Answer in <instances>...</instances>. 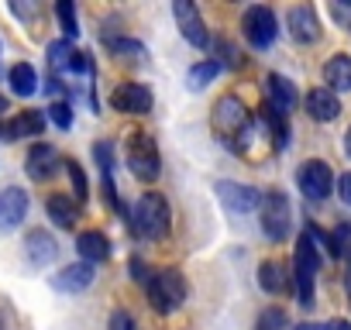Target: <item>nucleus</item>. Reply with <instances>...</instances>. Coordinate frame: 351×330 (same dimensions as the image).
I'll use <instances>...</instances> for the list:
<instances>
[{"instance_id":"40","label":"nucleus","mask_w":351,"mask_h":330,"mask_svg":"<svg viewBox=\"0 0 351 330\" xmlns=\"http://www.w3.org/2000/svg\"><path fill=\"white\" fill-rule=\"evenodd\" d=\"M4 110H8V100H4V97H0V114H4Z\"/></svg>"},{"instance_id":"33","label":"nucleus","mask_w":351,"mask_h":330,"mask_svg":"<svg viewBox=\"0 0 351 330\" xmlns=\"http://www.w3.org/2000/svg\"><path fill=\"white\" fill-rule=\"evenodd\" d=\"M279 327H286V313H282V309L262 313V327H258V330H279Z\"/></svg>"},{"instance_id":"35","label":"nucleus","mask_w":351,"mask_h":330,"mask_svg":"<svg viewBox=\"0 0 351 330\" xmlns=\"http://www.w3.org/2000/svg\"><path fill=\"white\" fill-rule=\"evenodd\" d=\"M131 279H138V282H145V285L152 282V279H148V268H145V262L131 258Z\"/></svg>"},{"instance_id":"17","label":"nucleus","mask_w":351,"mask_h":330,"mask_svg":"<svg viewBox=\"0 0 351 330\" xmlns=\"http://www.w3.org/2000/svg\"><path fill=\"white\" fill-rule=\"evenodd\" d=\"M25 255H28V262L35 268H45V265H52V258L59 255V248H56V241H52L49 231H32L25 238Z\"/></svg>"},{"instance_id":"34","label":"nucleus","mask_w":351,"mask_h":330,"mask_svg":"<svg viewBox=\"0 0 351 330\" xmlns=\"http://www.w3.org/2000/svg\"><path fill=\"white\" fill-rule=\"evenodd\" d=\"M110 330H138V327H134V316H131V313L117 309V313L110 316Z\"/></svg>"},{"instance_id":"15","label":"nucleus","mask_w":351,"mask_h":330,"mask_svg":"<svg viewBox=\"0 0 351 330\" xmlns=\"http://www.w3.org/2000/svg\"><path fill=\"white\" fill-rule=\"evenodd\" d=\"M265 97H269V107L279 110L282 117L296 107V86H293L286 76H279V73L265 76Z\"/></svg>"},{"instance_id":"37","label":"nucleus","mask_w":351,"mask_h":330,"mask_svg":"<svg viewBox=\"0 0 351 330\" xmlns=\"http://www.w3.org/2000/svg\"><path fill=\"white\" fill-rule=\"evenodd\" d=\"M324 330H351V323H348V320H330Z\"/></svg>"},{"instance_id":"27","label":"nucleus","mask_w":351,"mask_h":330,"mask_svg":"<svg viewBox=\"0 0 351 330\" xmlns=\"http://www.w3.org/2000/svg\"><path fill=\"white\" fill-rule=\"evenodd\" d=\"M330 241H334V258H344L351 265V224H341L330 234Z\"/></svg>"},{"instance_id":"28","label":"nucleus","mask_w":351,"mask_h":330,"mask_svg":"<svg viewBox=\"0 0 351 330\" xmlns=\"http://www.w3.org/2000/svg\"><path fill=\"white\" fill-rule=\"evenodd\" d=\"M62 165H66V173H69V179H73V190H76V200L83 203V200L90 196V183H86V176H83V169H80V162H73V158H66Z\"/></svg>"},{"instance_id":"25","label":"nucleus","mask_w":351,"mask_h":330,"mask_svg":"<svg viewBox=\"0 0 351 330\" xmlns=\"http://www.w3.org/2000/svg\"><path fill=\"white\" fill-rule=\"evenodd\" d=\"M217 73H221V62H217V59H207V62H197V66H190V73H186V83H190L193 90H204L207 83H214V79H217Z\"/></svg>"},{"instance_id":"24","label":"nucleus","mask_w":351,"mask_h":330,"mask_svg":"<svg viewBox=\"0 0 351 330\" xmlns=\"http://www.w3.org/2000/svg\"><path fill=\"white\" fill-rule=\"evenodd\" d=\"M262 124H265V131H269V138H272V148H276V151H282V148H286V141H289L286 117L265 103V107H262Z\"/></svg>"},{"instance_id":"29","label":"nucleus","mask_w":351,"mask_h":330,"mask_svg":"<svg viewBox=\"0 0 351 330\" xmlns=\"http://www.w3.org/2000/svg\"><path fill=\"white\" fill-rule=\"evenodd\" d=\"M56 14H59V21H62L66 38H76V35H80V25H76V11H73L69 0H59V4H56Z\"/></svg>"},{"instance_id":"10","label":"nucleus","mask_w":351,"mask_h":330,"mask_svg":"<svg viewBox=\"0 0 351 330\" xmlns=\"http://www.w3.org/2000/svg\"><path fill=\"white\" fill-rule=\"evenodd\" d=\"M217 196L231 214H252L255 207H262V193L255 186H241V183H217Z\"/></svg>"},{"instance_id":"36","label":"nucleus","mask_w":351,"mask_h":330,"mask_svg":"<svg viewBox=\"0 0 351 330\" xmlns=\"http://www.w3.org/2000/svg\"><path fill=\"white\" fill-rule=\"evenodd\" d=\"M337 193H341V200L351 207V173H344V176L337 179Z\"/></svg>"},{"instance_id":"23","label":"nucleus","mask_w":351,"mask_h":330,"mask_svg":"<svg viewBox=\"0 0 351 330\" xmlns=\"http://www.w3.org/2000/svg\"><path fill=\"white\" fill-rule=\"evenodd\" d=\"M8 83H11V93H18V97H32V93H38V73H35V66H28V62L11 66Z\"/></svg>"},{"instance_id":"6","label":"nucleus","mask_w":351,"mask_h":330,"mask_svg":"<svg viewBox=\"0 0 351 330\" xmlns=\"http://www.w3.org/2000/svg\"><path fill=\"white\" fill-rule=\"evenodd\" d=\"M296 183H300V190H303L310 200H327V196L334 193V173H330V165L320 162V158H310V162L300 165Z\"/></svg>"},{"instance_id":"19","label":"nucleus","mask_w":351,"mask_h":330,"mask_svg":"<svg viewBox=\"0 0 351 330\" xmlns=\"http://www.w3.org/2000/svg\"><path fill=\"white\" fill-rule=\"evenodd\" d=\"M76 251H80V258L83 262H107L110 258V241H107V234H100V231H83L80 238H76Z\"/></svg>"},{"instance_id":"11","label":"nucleus","mask_w":351,"mask_h":330,"mask_svg":"<svg viewBox=\"0 0 351 330\" xmlns=\"http://www.w3.org/2000/svg\"><path fill=\"white\" fill-rule=\"evenodd\" d=\"M45 131V114L42 110H21L14 120H0V138L4 141H18V138H42Z\"/></svg>"},{"instance_id":"1","label":"nucleus","mask_w":351,"mask_h":330,"mask_svg":"<svg viewBox=\"0 0 351 330\" xmlns=\"http://www.w3.org/2000/svg\"><path fill=\"white\" fill-rule=\"evenodd\" d=\"M248 124H252V114H248V107L238 97L228 93V97L217 100V107H214V131H217V138L228 148L241 151V138L248 134Z\"/></svg>"},{"instance_id":"39","label":"nucleus","mask_w":351,"mask_h":330,"mask_svg":"<svg viewBox=\"0 0 351 330\" xmlns=\"http://www.w3.org/2000/svg\"><path fill=\"white\" fill-rule=\"evenodd\" d=\"M296 330H324V327H313V323H300Z\"/></svg>"},{"instance_id":"21","label":"nucleus","mask_w":351,"mask_h":330,"mask_svg":"<svg viewBox=\"0 0 351 330\" xmlns=\"http://www.w3.org/2000/svg\"><path fill=\"white\" fill-rule=\"evenodd\" d=\"M324 79H327V90H334V93L351 90V55H334L324 66Z\"/></svg>"},{"instance_id":"22","label":"nucleus","mask_w":351,"mask_h":330,"mask_svg":"<svg viewBox=\"0 0 351 330\" xmlns=\"http://www.w3.org/2000/svg\"><path fill=\"white\" fill-rule=\"evenodd\" d=\"M45 210H49V217H52L59 227H66V231L76 227V220H80V207H76V200H69V196H62V193L49 196Z\"/></svg>"},{"instance_id":"5","label":"nucleus","mask_w":351,"mask_h":330,"mask_svg":"<svg viewBox=\"0 0 351 330\" xmlns=\"http://www.w3.org/2000/svg\"><path fill=\"white\" fill-rule=\"evenodd\" d=\"M289 227H293V217H289V200H286V193L269 190V193L262 196V231H265V238L286 241V238H289Z\"/></svg>"},{"instance_id":"16","label":"nucleus","mask_w":351,"mask_h":330,"mask_svg":"<svg viewBox=\"0 0 351 330\" xmlns=\"http://www.w3.org/2000/svg\"><path fill=\"white\" fill-rule=\"evenodd\" d=\"M306 114H310L313 120H334V117L341 114V100H337V93L327 90V86L310 90V93H306Z\"/></svg>"},{"instance_id":"12","label":"nucleus","mask_w":351,"mask_h":330,"mask_svg":"<svg viewBox=\"0 0 351 330\" xmlns=\"http://www.w3.org/2000/svg\"><path fill=\"white\" fill-rule=\"evenodd\" d=\"M25 214H28V193L25 190L11 186V190L0 193V231H14L25 220Z\"/></svg>"},{"instance_id":"7","label":"nucleus","mask_w":351,"mask_h":330,"mask_svg":"<svg viewBox=\"0 0 351 330\" xmlns=\"http://www.w3.org/2000/svg\"><path fill=\"white\" fill-rule=\"evenodd\" d=\"M241 28H245V38H248L255 49H269V45L276 42V35H279L276 14H272L269 8H262V4H255V8H248V11H245Z\"/></svg>"},{"instance_id":"30","label":"nucleus","mask_w":351,"mask_h":330,"mask_svg":"<svg viewBox=\"0 0 351 330\" xmlns=\"http://www.w3.org/2000/svg\"><path fill=\"white\" fill-rule=\"evenodd\" d=\"M49 120H52L56 127L69 131V127H73V107H69V103H62V100H56V103L49 107Z\"/></svg>"},{"instance_id":"2","label":"nucleus","mask_w":351,"mask_h":330,"mask_svg":"<svg viewBox=\"0 0 351 330\" xmlns=\"http://www.w3.org/2000/svg\"><path fill=\"white\" fill-rule=\"evenodd\" d=\"M131 231L148 238V241H158L169 234V203L162 193H145L134 210H131Z\"/></svg>"},{"instance_id":"32","label":"nucleus","mask_w":351,"mask_h":330,"mask_svg":"<svg viewBox=\"0 0 351 330\" xmlns=\"http://www.w3.org/2000/svg\"><path fill=\"white\" fill-rule=\"evenodd\" d=\"M93 155H97V162H100V173L110 176V169H114V148H110L107 141H100V144H93Z\"/></svg>"},{"instance_id":"13","label":"nucleus","mask_w":351,"mask_h":330,"mask_svg":"<svg viewBox=\"0 0 351 330\" xmlns=\"http://www.w3.org/2000/svg\"><path fill=\"white\" fill-rule=\"evenodd\" d=\"M56 169H59V151L52 144H45V141L32 144V151H28V176L45 183V179L56 176Z\"/></svg>"},{"instance_id":"8","label":"nucleus","mask_w":351,"mask_h":330,"mask_svg":"<svg viewBox=\"0 0 351 330\" xmlns=\"http://www.w3.org/2000/svg\"><path fill=\"white\" fill-rule=\"evenodd\" d=\"M172 14H176V25H180L183 38L197 49H207L210 45V35H207V25L197 11V4H190V0H176L172 4Z\"/></svg>"},{"instance_id":"38","label":"nucleus","mask_w":351,"mask_h":330,"mask_svg":"<svg viewBox=\"0 0 351 330\" xmlns=\"http://www.w3.org/2000/svg\"><path fill=\"white\" fill-rule=\"evenodd\" d=\"M344 151L351 155V127H348V134H344Z\"/></svg>"},{"instance_id":"31","label":"nucleus","mask_w":351,"mask_h":330,"mask_svg":"<svg viewBox=\"0 0 351 330\" xmlns=\"http://www.w3.org/2000/svg\"><path fill=\"white\" fill-rule=\"evenodd\" d=\"M107 45H110V52H117V55H134V59H145V45H138V42H131V38H110Z\"/></svg>"},{"instance_id":"26","label":"nucleus","mask_w":351,"mask_h":330,"mask_svg":"<svg viewBox=\"0 0 351 330\" xmlns=\"http://www.w3.org/2000/svg\"><path fill=\"white\" fill-rule=\"evenodd\" d=\"M73 59H76V49L69 45V38H59V42L49 45V66H52L56 73L73 69Z\"/></svg>"},{"instance_id":"3","label":"nucleus","mask_w":351,"mask_h":330,"mask_svg":"<svg viewBox=\"0 0 351 330\" xmlns=\"http://www.w3.org/2000/svg\"><path fill=\"white\" fill-rule=\"evenodd\" d=\"M128 169L131 176H138L141 183H155L158 173H162V158H158V144L152 134L145 131H134L128 138Z\"/></svg>"},{"instance_id":"14","label":"nucleus","mask_w":351,"mask_h":330,"mask_svg":"<svg viewBox=\"0 0 351 330\" xmlns=\"http://www.w3.org/2000/svg\"><path fill=\"white\" fill-rule=\"evenodd\" d=\"M286 21H289V31H293V38H296V42L310 45V42H317V38H320V21H317L313 8H306V4H303V8H289Z\"/></svg>"},{"instance_id":"4","label":"nucleus","mask_w":351,"mask_h":330,"mask_svg":"<svg viewBox=\"0 0 351 330\" xmlns=\"http://www.w3.org/2000/svg\"><path fill=\"white\" fill-rule=\"evenodd\" d=\"M183 299H186V279L180 272H176V268L152 272V282H148V303H152V309L172 313V309H180Z\"/></svg>"},{"instance_id":"9","label":"nucleus","mask_w":351,"mask_h":330,"mask_svg":"<svg viewBox=\"0 0 351 330\" xmlns=\"http://www.w3.org/2000/svg\"><path fill=\"white\" fill-rule=\"evenodd\" d=\"M110 103L121 114H148L152 110V90L141 86V83H121L110 93Z\"/></svg>"},{"instance_id":"20","label":"nucleus","mask_w":351,"mask_h":330,"mask_svg":"<svg viewBox=\"0 0 351 330\" xmlns=\"http://www.w3.org/2000/svg\"><path fill=\"white\" fill-rule=\"evenodd\" d=\"M258 285H262L269 296H282V292L289 289L286 265H282V262H262V265H258Z\"/></svg>"},{"instance_id":"18","label":"nucleus","mask_w":351,"mask_h":330,"mask_svg":"<svg viewBox=\"0 0 351 330\" xmlns=\"http://www.w3.org/2000/svg\"><path fill=\"white\" fill-rule=\"evenodd\" d=\"M90 282H93V265H90V262L66 265V268L52 279V285H56L59 292H83V289H90Z\"/></svg>"}]
</instances>
